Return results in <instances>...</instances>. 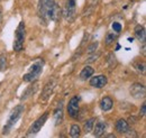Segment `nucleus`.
<instances>
[{
  "label": "nucleus",
  "mask_w": 146,
  "mask_h": 138,
  "mask_svg": "<svg viewBox=\"0 0 146 138\" xmlns=\"http://www.w3.org/2000/svg\"><path fill=\"white\" fill-rule=\"evenodd\" d=\"M37 13L40 21L46 25L50 21L56 23L61 17L62 11L56 0H38Z\"/></svg>",
  "instance_id": "nucleus-1"
},
{
  "label": "nucleus",
  "mask_w": 146,
  "mask_h": 138,
  "mask_svg": "<svg viewBox=\"0 0 146 138\" xmlns=\"http://www.w3.org/2000/svg\"><path fill=\"white\" fill-rule=\"evenodd\" d=\"M44 60L43 58H37L35 60V62L29 66V69L27 71L26 74H24L23 76V80L25 82H34L36 81L37 78L42 74L43 72V68H44Z\"/></svg>",
  "instance_id": "nucleus-2"
},
{
  "label": "nucleus",
  "mask_w": 146,
  "mask_h": 138,
  "mask_svg": "<svg viewBox=\"0 0 146 138\" xmlns=\"http://www.w3.org/2000/svg\"><path fill=\"white\" fill-rule=\"evenodd\" d=\"M24 112H25V105L24 104H18L11 110V112H10L8 119H7V122H6V125H5L3 129H2V134L3 135L9 133V130L17 123V121L20 119V117L23 116Z\"/></svg>",
  "instance_id": "nucleus-3"
},
{
  "label": "nucleus",
  "mask_w": 146,
  "mask_h": 138,
  "mask_svg": "<svg viewBox=\"0 0 146 138\" xmlns=\"http://www.w3.org/2000/svg\"><path fill=\"white\" fill-rule=\"evenodd\" d=\"M25 38H26V27H25V23L20 21L16 29L15 33V42H14V51L20 52L24 47V43H25Z\"/></svg>",
  "instance_id": "nucleus-4"
},
{
  "label": "nucleus",
  "mask_w": 146,
  "mask_h": 138,
  "mask_svg": "<svg viewBox=\"0 0 146 138\" xmlns=\"http://www.w3.org/2000/svg\"><path fill=\"white\" fill-rule=\"evenodd\" d=\"M63 16L68 23H73L76 16V0H66Z\"/></svg>",
  "instance_id": "nucleus-5"
},
{
  "label": "nucleus",
  "mask_w": 146,
  "mask_h": 138,
  "mask_svg": "<svg viewBox=\"0 0 146 138\" xmlns=\"http://www.w3.org/2000/svg\"><path fill=\"white\" fill-rule=\"evenodd\" d=\"M48 119V112H45V113H43L38 119L34 121L33 123H32V126L28 128V130H27V136H33V135H36L37 133L42 129V127L45 125V122L47 121Z\"/></svg>",
  "instance_id": "nucleus-6"
},
{
  "label": "nucleus",
  "mask_w": 146,
  "mask_h": 138,
  "mask_svg": "<svg viewBox=\"0 0 146 138\" xmlns=\"http://www.w3.org/2000/svg\"><path fill=\"white\" fill-rule=\"evenodd\" d=\"M80 97L74 96L70 99L69 104H68V113L72 119H78L79 117V112H80Z\"/></svg>",
  "instance_id": "nucleus-7"
},
{
  "label": "nucleus",
  "mask_w": 146,
  "mask_h": 138,
  "mask_svg": "<svg viewBox=\"0 0 146 138\" xmlns=\"http://www.w3.org/2000/svg\"><path fill=\"white\" fill-rule=\"evenodd\" d=\"M130 94L135 98V99H144L145 98L146 89L145 86L142 83H133L129 89Z\"/></svg>",
  "instance_id": "nucleus-8"
},
{
  "label": "nucleus",
  "mask_w": 146,
  "mask_h": 138,
  "mask_svg": "<svg viewBox=\"0 0 146 138\" xmlns=\"http://www.w3.org/2000/svg\"><path fill=\"white\" fill-rule=\"evenodd\" d=\"M55 84H56V82H55V80H50L45 86L43 88V91H42V96H40V101H47L48 99H50V97L52 96V93H53V91H54V88H55Z\"/></svg>",
  "instance_id": "nucleus-9"
},
{
  "label": "nucleus",
  "mask_w": 146,
  "mask_h": 138,
  "mask_svg": "<svg viewBox=\"0 0 146 138\" xmlns=\"http://www.w3.org/2000/svg\"><path fill=\"white\" fill-rule=\"evenodd\" d=\"M89 83L94 89H102L104 86L108 83V79H107L106 75L100 74V75H96V76L91 78Z\"/></svg>",
  "instance_id": "nucleus-10"
},
{
  "label": "nucleus",
  "mask_w": 146,
  "mask_h": 138,
  "mask_svg": "<svg viewBox=\"0 0 146 138\" xmlns=\"http://www.w3.org/2000/svg\"><path fill=\"white\" fill-rule=\"evenodd\" d=\"M63 116H64V113H63V100H61V101L57 104L56 108L54 109V112H53L55 126H58V125L62 123V121H63Z\"/></svg>",
  "instance_id": "nucleus-11"
},
{
  "label": "nucleus",
  "mask_w": 146,
  "mask_h": 138,
  "mask_svg": "<svg viewBox=\"0 0 146 138\" xmlns=\"http://www.w3.org/2000/svg\"><path fill=\"white\" fill-rule=\"evenodd\" d=\"M129 123L125 119H118L117 122H116V130L121 134V135H126L127 133H129Z\"/></svg>",
  "instance_id": "nucleus-12"
},
{
  "label": "nucleus",
  "mask_w": 146,
  "mask_h": 138,
  "mask_svg": "<svg viewBox=\"0 0 146 138\" xmlns=\"http://www.w3.org/2000/svg\"><path fill=\"white\" fill-rule=\"evenodd\" d=\"M106 129H107V123L104 122V121H99L96 126H93V129H92L93 130V136L101 137L105 134Z\"/></svg>",
  "instance_id": "nucleus-13"
},
{
  "label": "nucleus",
  "mask_w": 146,
  "mask_h": 138,
  "mask_svg": "<svg viewBox=\"0 0 146 138\" xmlns=\"http://www.w3.org/2000/svg\"><path fill=\"white\" fill-rule=\"evenodd\" d=\"M135 36L136 38L142 42V44H145V40H146V31H145V27L142 26V25H137L135 27Z\"/></svg>",
  "instance_id": "nucleus-14"
},
{
  "label": "nucleus",
  "mask_w": 146,
  "mask_h": 138,
  "mask_svg": "<svg viewBox=\"0 0 146 138\" xmlns=\"http://www.w3.org/2000/svg\"><path fill=\"white\" fill-rule=\"evenodd\" d=\"M99 104H100V109L102 111H109L113 107V101L110 97H104Z\"/></svg>",
  "instance_id": "nucleus-15"
},
{
  "label": "nucleus",
  "mask_w": 146,
  "mask_h": 138,
  "mask_svg": "<svg viewBox=\"0 0 146 138\" xmlns=\"http://www.w3.org/2000/svg\"><path fill=\"white\" fill-rule=\"evenodd\" d=\"M93 73H94V69L92 66H90V65H87L80 72V79L82 81H86V80L91 78L92 75H93Z\"/></svg>",
  "instance_id": "nucleus-16"
},
{
  "label": "nucleus",
  "mask_w": 146,
  "mask_h": 138,
  "mask_svg": "<svg viewBox=\"0 0 146 138\" xmlns=\"http://www.w3.org/2000/svg\"><path fill=\"white\" fill-rule=\"evenodd\" d=\"M37 88H38V84H37V82H34L33 83V86H28L26 90H25V92L23 93V96H21V100H26V99H28L29 97H32L35 92H36Z\"/></svg>",
  "instance_id": "nucleus-17"
},
{
  "label": "nucleus",
  "mask_w": 146,
  "mask_h": 138,
  "mask_svg": "<svg viewBox=\"0 0 146 138\" xmlns=\"http://www.w3.org/2000/svg\"><path fill=\"white\" fill-rule=\"evenodd\" d=\"M94 121H96V118H90V119H88V120L84 122V125H83V130H84L86 134H89V133L92 131L93 126H94Z\"/></svg>",
  "instance_id": "nucleus-18"
},
{
  "label": "nucleus",
  "mask_w": 146,
  "mask_h": 138,
  "mask_svg": "<svg viewBox=\"0 0 146 138\" xmlns=\"http://www.w3.org/2000/svg\"><path fill=\"white\" fill-rule=\"evenodd\" d=\"M80 135H81V128H80V126L76 125V123L72 125L71 126V129H70V136L73 138H78L80 137Z\"/></svg>",
  "instance_id": "nucleus-19"
},
{
  "label": "nucleus",
  "mask_w": 146,
  "mask_h": 138,
  "mask_svg": "<svg viewBox=\"0 0 146 138\" xmlns=\"http://www.w3.org/2000/svg\"><path fill=\"white\" fill-rule=\"evenodd\" d=\"M117 39V35L113 34V33H108L106 35V38H105V44L107 46H110L111 44H113V42Z\"/></svg>",
  "instance_id": "nucleus-20"
},
{
  "label": "nucleus",
  "mask_w": 146,
  "mask_h": 138,
  "mask_svg": "<svg viewBox=\"0 0 146 138\" xmlns=\"http://www.w3.org/2000/svg\"><path fill=\"white\" fill-rule=\"evenodd\" d=\"M107 63H108L110 69L116 68V65H117V58H116V56L113 55V53H110L109 55H108V57H107Z\"/></svg>",
  "instance_id": "nucleus-21"
},
{
  "label": "nucleus",
  "mask_w": 146,
  "mask_h": 138,
  "mask_svg": "<svg viewBox=\"0 0 146 138\" xmlns=\"http://www.w3.org/2000/svg\"><path fill=\"white\" fill-rule=\"evenodd\" d=\"M7 68V57L5 54H1L0 55V72L5 71Z\"/></svg>",
  "instance_id": "nucleus-22"
},
{
  "label": "nucleus",
  "mask_w": 146,
  "mask_h": 138,
  "mask_svg": "<svg viewBox=\"0 0 146 138\" xmlns=\"http://www.w3.org/2000/svg\"><path fill=\"white\" fill-rule=\"evenodd\" d=\"M111 27H112V29H113V32H115L116 34H119V33L121 32V29H123V27H121V24H119V23H117V21L112 23Z\"/></svg>",
  "instance_id": "nucleus-23"
},
{
  "label": "nucleus",
  "mask_w": 146,
  "mask_h": 138,
  "mask_svg": "<svg viewBox=\"0 0 146 138\" xmlns=\"http://www.w3.org/2000/svg\"><path fill=\"white\" fill-rule=\"evenodd\" d=\"M98 45H99V43L98 42H94V43H92L91 45L87 48V52L89 53V54H92V53H94L97 51V48H98Z\"/></svg>",
  "instance_id": "nucleus-24"
},
{
  "label": "nucleus",
  "mask_w": 146,
  "mask_h": 138,
  "mask_svg": "<svg viewBox=\"0 0 146 138\" xmlns=\"http://www.w3.org/2000/svg\"><path fill=\"white\" fill-rule=\"evenodd\" d=\"M146 113V104L144 102V104H142V108H141V110H139V116L141 117H144Z\"/></svg>",
  "instance_id": "nucleus-25"
},
{
  "label": "nucleus",
  "mask_w": 146,
  "mask_h": 138,
  "mask_svg": "<svg viewBox=\"0 0 146 138\" xmlns=\"http://www.w3.org/2000/svg\"><path fill=\"white\" fill-rule=\"evenodd\" d=\"M99 56H100V53H98L97 55H96V54H93L92 56H90V57L88 58V62H93V61H96V60H97Z\"/></svg>",
  "instance_id": "nucleus-26"
},
{
  "label": "nucleus",
  "mask_w": 146,
  "mask_h": 138,
  "mask_svg": "<svg viewBox=\"0 0 146 138\" xmlns=\"http://www.w3.org/2000/svg\"><path fill=\"white\" fill-rule=\"evenodd\" d=\"M137 70H138V71H141V72H144V71H145V64H144V63H143L142 65H141V64H138V65H137Z\"/></svg>",
  "instance_id": "nucleus-27"
}]
</instances>
